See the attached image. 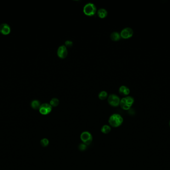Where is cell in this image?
Here are the masks:
<instances>
[{"mask_svg":"<svg viewBox=\"0 0 170 170\" xmlns=\"http://www.w3.org/2000/svg\"><path fill=\"white\" fill-rule=\"evenodd\" d=\"M97 14L99 17L101 18H104L108 15V11L105 9L101 8L98 10V11H97Z\"/></svg>","mask_w":170,"mask_h":170,"instance_id":"cell-11","label":"cell"},{"mask_svg":"<svg viewBox=\"0 0 170 170\" xmlns=\"http://www.w3.org/2000/svg\"><path fill=\"white\" fill-rule=\"evenodd\" d=\"M49 144V141L46 138H43L40 141V144L43 147H46L48 146Z\"/></svg>","mask_w":170,"mask_h":170,"instance_id":"cell-17","label":"cell"},{"mask_svg":"<svg viewBox=\"0 0 170 170\" xmlns=\"http://www.w3.org/2000/svg\"><path fill=\"white\" fill-rule=\"evenodd\" d=\"M87 145L84 143H82V144H80V145L79 146V149L81 151H85L87 149Z\"/></svg>","mask_w":170,"mask_h":170,"instance_id":"cell-18","label":"cell"},{"mask_svg":"<svg viewBox=\"0 0 170 170\" xmlns=\"http://www.w3.org/2000/svg\"><path fill=\"white\" fill-rule=\"evenodd\" d=\"M80 138L83 143L86 145H90L93 141V136L88 131L83 132L80 136Z\"/></svg>","mask_w":170,"mask_h":170,"instance_id":"cell-4","label":"cell"},{"mask_svg":"<svg viewBox=\"0 0 170 170\" xmlns=\"http://www.w3.org/2000/svg\"><path fill=\"white\" fill-rule=\"evenodd\" d=\"M40 105V102L38 100H34L31 102V106L34 109H39Z\"/></svg>","mask_w":170,"mask_h":170,"instance_id":"cell-13","label":"cell"},{"mask_svg":"<svg viewBox=\"0 0 170 170\" xmlns=\"http://www.w3.org/2000/svg\"><path fill=\"white\" fill-rule=\"evenodd\" d=\"M57 55L60 58L64 59L68 55V50L65 45L60 46L57 50Z\"/></svg>","mask_w":170,"mask_h":170,"instance_id":"cell-8","label":"cell"},{"mask_svg":"<svg viewBox=\"0 0 170 170\" xmlns=\"http://www.w3.org/2000/svg\"><path fill=\"white\" fill-rule=\"evenodd\" d=\"M108 93L106 91H102L100 92L99 94V98L101 100H104L108 96Z\"/></svg>","mask_w":170,"mask_h":170,"instance_id":"cell-16","label":"cell"},{"mask_svg":"<svg viewBox=\"0 0 170 170\" xmlns=\"http://www.w3.org/2000/svg\"><path fill=\"white\" fill-rule=\"evenodd\" d=\"M120 99L119 97L115 94H110L108 97V102L112 106H118L120 104Z\"/></svg>","mask_w":170,"mask_h":170,"instance_id":"cell-6","label":"cell"},{"mask_svg":"<svg viewBox=\"0 0 170 170\" xmlns=\"http://www.w3.org/2000/svg\"><path fill=\"white\" fill-rule=\"evenodd\" d=\"M133 29L130 28H128V27L123 28L120 33L121 37L125 39L130 38L133 35Z\"/></svg>","mask_w":170,"mask_h":170,"instance_id":"cell-7","label":"cell"},{"mask_svg":"<svg viewBox=\"0 0 170 170\" xmlns=\"http://www.w3.org/2000/svg\"><path fill=\"white\" fill-rule=\"evenodd\" d=\"M65 44L66 46L68 47H71L73 45V42L71 40H66L65 42Z\"/></svg>","mask_w":170,"mask_h":170,"instance_id":"cell-19","label":"cell"},{"mask_svg":"<svg viewBox=\"0 0 170 170\" xmlns=\"http://www.w3.org/2000/svg\"><path fill=\"white\" fill-rule=\"evenodd\" d=\"M123 118L119 114H113L112 115L108 120L109 125L114 128L121 126L123 123Z\"/></svg>","mask_w":170,"mask_h":170,"instance_id":"cell-1","label":"cell"},{"mask_svg":"<svg viewBox=\"0 0 170 170\" xmlns=\"http://www.w3.org/2000/svg\"><path fill=\"white\" fill-rule=\"evenodd\" d=\"M111 131L110 127L108 125H103L101 128V132L103 134H108Z\"/></svg>","mask_w":170,"mask_h":170,"instance_id":"cell-14","label":"cell"},{"mask_svg":"<svg viewBox=\"0 0 170 170\" xmlns=\"http://www.w3.org/2000/svg\"><path fill=\"white\" fill-rule=\"evenodd\" d=\"M11 32V27L6 23H3L0 25V33L4 35L9 34Z\"/></svg>","mask_w":170,"mask_h":170,"instance_id":"cell-9","label":"cell"},{"mask_svg":"<svg viewBox=\"0 0 170 170\" xmlns=\"http://www.w3.org/2000/svg\"><path fill=\"white\" fill-rule=\"evenodd\" d=\"M52 107L49 103H45L41 104L39 108V111L40 114L42 115H46L50 113L52 111Z\"/></svg>","mask_w":170,"mask_h":170,"instance_id":"cell-5","label":"cell"},{"mask_svg":"<svg viewBox=\"0 0 170 170\" xmlns=\"http://www.w3.org/2000/svg\"><path fill=\"white\" fill-rule=\"evenodd\" d=\"M83 11L86 15L88 16H94L96 12V7L93 3H89L84 7Z\"/></svg>","mask_w":170,"mask_h":170,"instance_id":"cell-3","label":"cell"},{"mask_svg":"<svg viewBox=\"0 0 170 170\" xmlns=\"http://www.w3.org/2000/svg\"><path fill=\"white\" fill-rule=\"evenodd\" d=\"M134 98L131 96H126L122 98L120 101L119 105L123 109L127 110L130 108L134 102Z\"/></svg>","mask_w":170,"mask_h":170,"instance_id":"cell-2","label":"cell"},{"mask_svg":"<svg viewBox=\"0 0 170 170\" xmlns=\"http://www.w3.org/2000/svg\"><path fill=\"white\" fill-rule=\"evenodd\" d=\"M169 125H170V122H169Z\"/></svg>","mask_w":170,"mask_h":170,"instance_id":"cell-20","label":"cell"},{"mask_svg":"<svg viewBox=\"0 0 170 170\" xmlns=\"http://www.w3.org/2000/svg\"><path fill=\"white\" fill-rule=\"evenodd\" d=\"M110 38L113 41H118L121 38L120 34L116 32H113L110 34Z\"/></svg>","mask_w":170,"mask_h":170,"instance_id":"cell-12","label":"cell"},{"mask_svg":"<svg viewBox=\"0 0 170 170\" xmlns=\"http://www.w3.org/2000/svg\"><path fill=\"white\" fill-rule=\"evenodd\" d=\"M119 92L120 94L122 95H127L130 93V90L127 86L122 85L119 88Z\"/></svg>","mask_w":170,"mask_h":170,"instance_id":"cell-10","label":"cell"},{"mask_svg":"<svg viewBox=\"0 0 170 170\" xmlns=\"http://www.w3.org/2000/svg\"><path fill=\"white\" fill-rule=\"evenodd\" d=\"M52 107H56L59 104V100L58 98H53L50 101V103Z\"/></svg>","mask_w":170,"mask_h":170,"instance_id":"cell-15","label":"cell"}]
</instances>
